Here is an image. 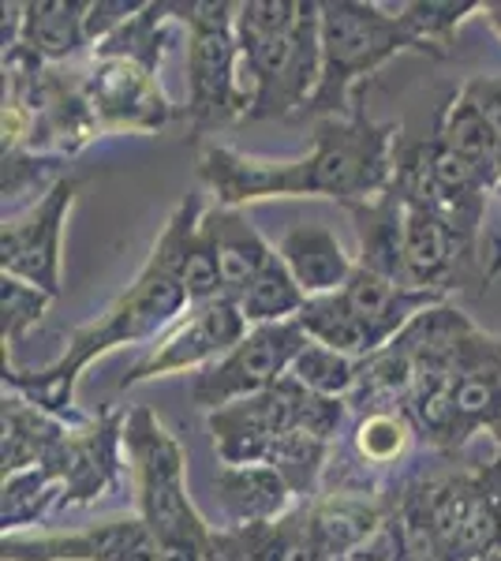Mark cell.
<instances>
[{
	"label": "cell",
	"mask_w": 501,
	"mask_h": 561,
	"mask_svg": "<svg viewBox=\"0 0 501 561\" xmlns=\"http://www.w3.org/2000/svg\"><path fill=\"white\" fill-rule=\"evenodd\" d=\"M326 457H330V446H326V442L311 438V434L293 431V434H285L277 446H273L266 468L285 476V483L293 486L296 497H307V494L318 491V479H322Z\"/></svg>",
	"instance_id": "obj_29"
},
{
	"label": "cell",
	"mask_w": 501,
	"mask_h": 561,
	"mask_svg": "<svg viewBox=\"0 0 501 561\" xmlns=\"http://www.w3.org/2000/svg\"><path fill=\"white\" fill-rule=\"evenodd\" d=\"M203 229L209 232L221 259V277H225V296L240 300V293L251 285L262 270L277 259V251L262 240V232L248 221L243 210H229V206H214L203 217Z\"/></svg>",
	"instance_id": "obj_17"
},
{
	"label": "cell",
	"mask_w": 501,
	"mask_h": 561,
	"mask_svg": "<svg viewBox=\"0 0 501 561\" xmlns=\"http://www.w3.org/2000/svg\"><path fill=\"white\" fill-rule=\"evenodd\" d=\"M460 90L479 105V113L487 116L490 131H494V139H498V147H501V76L468 79V83H464Z\"/></svg>",
	"instance_id": "obj_33"
},
{
	"label": "cell",
	"mask_w": 501,
	"mask_h": 561,
	"mask_svg": "<svg viewBox=\"0 0 501 561\" xmlns=\"http://www.w3.org/2000/svg\"><path fill=\"white\" fill-rule=\"evenodd\" d=\"M206 561H254L248 528H214L206 547Z\"/></svg>",
	"instance_id": "obj_34"
},
{
	"label": "cell",
	"mask_w": 501,
	"mask_h": 561,
	"mask_svg": "<svg viewBox=\"0 0 501 561\" xmlns=\"http://www.w3.org/2000/svg\"><path fill=\"white\" fill-rule=\"evenodd\" d=\"M296 415H299V386L288 375L273 389H266V393H254L248 401L206 412L217 460L229 468L270 465L273 446L285 434L296 431Z\"/></svg>",
	"instance_id": "obj_11"
},
{
	"label": "cell",
	"mask_w": 501,
	"mask_h": 561,
	"mask_svg": "<svg viewBox=\"0 0 501 561\" xmlns=\"http://www.w3.org/2000/svg\"><path fill=\"white\" fill-rule=\"evenodd\" d=\"M236 304H240V314L248 319L251 330H259V325L293 322L296 314L304 311L307 296H304V288L296 285V277L288 274L285 259L277 255L248 288H243Z\"/></svg>",
	"instance_id": "obj_23"
},
{
	"label": "cell",
	"mask_w": 501,
	"mask_h": 561,
	"mask_svg": "<svg viewBox=\"0 0 501 561\" xmlns=\"http://www.w3.org/2000/svg\"><path fill=\"white\" fill-rule=\"evenodd\" d=\"M83 94L98 128L105 131H158L172 121V102L161 90L158 68L121 53H98L83 71Z\"/></svg>",
	"instance_id": "obj_9"
},
{
	"label": "cell",
	"mask_w": 501,
	"mask_h": 561,
	"mask_svg": "<svg viewBox=\"0 0 501 561\" xmlns=\"http://www.w3.org/2000/svg\"><path fill=\"white\" fill-rule=\"evenodd\" d=\"M0 524H4V536L26 528V524H38L49 510H60L64 502V483L49 465L26 468V472L4 476V491H0Z\"/></svg>",
	"instance_id": "obj_22"
},
{
	"label": "cell",
	"mask_w": 501,
	"mask_h": 561,
	"mask_svg": "<svg viewBox=\"0 0 501 561\" xmlns=\"http://www.w3.org/2000/svg\"><path fill=\"white\" fill-rule=\"evenodd\" d=\"M124 454L132 465L135 505L150 536L158 539L161 561H206L214 528L198 517L195 502L187 497L184 449L147 404L127 409Z\"/></svg>",
	"instance_id": "obj_4"
},
{
	"label": "cell",
	"mask_w": 501,
	"mask_h": 561,
	"mask_svg": "<svg viewBox=\"0 0 501 561\" xmlns=\"http://www.w3.org/2000/svg\"><path fill=\"white\" fill-rule=\"evenodd\" d=\"M49 304H53L49 293L26 285L20 277L0 274V333H4V352H12L26 337V330L42 322Z\"/></svg>",
	"instance_id": "obj_31"
},
{
	"label": "cell",
	"mask_w": 501,
	"mask_h": 561,
	"mask_svg": "<svg viewBox=\"0 0 501 561\" xmlns=\"http://www.w3.org/2000/svg\"><path fill=\"white\" fill-rule=\"evenodd\" d=\"M214 491L225 513V528H262L293 513V486L285 476L266 465L229 468L221 465L214 472Z\"/></svg>",
	"instance_id": "obj_15"
},
{
	"label": "cell",
	"mask_w": 501,
	"mask_h": 561,
	"mask_svg": "<svg viewBox=\"0 0 501 561\" xmlns=\"http://www.w3.org/2000/svg\"><path fill=\"white\" fill-rule=\"evenodd\" d=\"M405 415L415 434L439 449H460V415L453 397V375H423L405 401Z\"/></svg>",
	"instance_id": "obj_21"
},
{
	"label": "cell",
	"mask_w": 501,
	"mask_h": 561,
	"mask_svg": "<svg viewBox=\"0 0 501 561\" xmlns=\"http://www.w3.org/2000/svg\"><path fill=\"white\" fill-rule=\"evenodd\" d=\"M169 15L187 23V124L191 135L248 121L251 90L240 87L236 4L229 0H166Z\"/></svg>",
	"instance_id": "obj_6"
},
{
	"label": "cell",
	"mask_w": 501,
	"mask_h": 561,
	"mask_svg": "<svg viewBox=\"0 0 501 561\" xmlns=\"http://www.w3.org/2000/svg\"><path fill=\"white\" fill-rule=\"evenodd\" d=\"M412 434L415 427L405 415V409L360 415V423H355V454L375 468H389L408 454Z\"/></svg>",
	"instance_id": "obj_27"
},
{
	"label": "cell",
	"mask_w": 501,
	"mask_h": 561,
	"mask_svg": "<svg viewBox=\"0 0 501 561\" xmlns=\"http://www.w3.org/2000/svg\"><path fill=\"white\" fill-rule=\"evenodd\" d=\"M180 280H184V293H187L191 307H195V304H209V300H221V296H225L221 259H217V248H214V240H209V232L203 229V221H198L195 229L187 232Z\"/></svg>",
	"instance_id": "obj_30"
},
{
	"label": "cell",
	"mask_w": 501,
	"mask_h": 561,
	"mask_svg": "<svg viewBox=\"0 0 501 561\" xmlns=\"http://www.w3.org/2000/svg\"><path fill=\"white\" fill-rule=\"evenodd\" d=\"M76 192H79V180L60 176L23 214L4 217V232H0V274L20 277L57 300L64 221H68V210L76 203Z\"/></svg>",
	"instance_id": "obj_8"
},
{
	"label": "cell",
	"mask_w": 501,
	"mask_h": 561,
	"mask_svg": "<svg viewBox=\"0 0 501 561\" xmlns=\"http://www.w3.org/2000/svg\"><path fill=\"white\" fill-rule=\"evenodd\" d=\"M251 333L248 319L240 314V304L221 296V300L195 304L187 307V314L180 319L166 337L153 345L147 359H139L116 389H132L150 378L172 375V370H191V367H214V359H225Z\"/></svg>",
	"instance_id": "obj_10"
},
{
	"label": "cell",
	"mask_w": 501,
	"mask_h": 561,
	"mask_svg": "<svg viewBox=\"0 0 501 561\" xmlns=\"http://www.w3.org/2000/svg\"><path fill=\"white\" fill-rule=\"evenodd\" d=\"M479 561H501V550H498V554H487V558H479Z\"/></svg>",
	"instance_id": "obj_37"
},
{
	"label": "cell",
	"mask_w": 501,
	"mask_h": 561,
	"mask_svg": "<svg viewBox=\"0 0 501 561\" xmlns=\"http://www.w3.org/2000/svg\"><path fill=\"white\" fill-rule=\"evenodd\" d=\"M355 217V232H360V266L375 270L382 277H394L405 285V270H400V232H405V195L397 184H389L386 195L375 203H355L349 206Z\"/></svg>",
	"instance_id": "obj_19"
},
{
	"label": "cell",
	"mask_w": 501,
	"mask_h": 561,
	"mask_svg": "<svg viewBox=\"0 0 501 561\" xmlns=\"http://www.w3.org/2000/svg\"><path fill=\"white\" fill-rule=\"evenodd\" d=\"M0 561H161L158 539L143 517H116L87 531H42L4 536Z\"/></svg>",
	"instance_id": "obj_13"
},
{
	"label": "cell",
	"mask_w": 501,
	"mask_h": 561,
	"mask_svg": "<svg viewBox=\"0 0 501 561\" xmlns=\"http://www.w3.org/2000/svg\"><path fill=\"white\" fill-rule=\"evenodd\" d=\"M293 322L315 341V345L344 352V356H352V359H367V356H375V352H382L375 333H371L367 322H363L360 314L344 304L341 293L311 296V300L304 304V311H299Z\"/></svg>",
	"instance_id": "obj_20"
},
{
	"label": "cell",
	"mask_w": 501,
	"mask_h": 561,
	"mask_svg": "<svg viewBox=\"0 0 501 561\" xmlns=\"http://www.w3.org/2000/svg\"><path fill=\"white\" fill-rule=\"evenodd\" d=\"M482 12H487L490 26H494V31L501 34V0H487V4H482Z\"/></svg>",
	"instance_id": "obj_35"
},
{
	"label": "cell",
	"mask_w": 501,
	"mask_h": 561,
	"mask_svg": "<svg viewBox=\"0 0 501 561\" xmlns=\"http://www.w3.org/2000/svg\"><path fill=\"white\" fill-rule=\"evenodd\" d=\"M240 65L251 76L248 121L307 113L322 79L318 0H251L236 4Z\"/></svg>",
	"instance_id": "obj_3"
},
{
	"label": "cell",
	"mask_w": 501,
	"mask_h": 561,
	"mask_svg": "<svg viewBox=\"0 0 501 561\" xmlns=\"http://www.w3.org/2000/svg\"><path fill=\"white\" fill-rule=\"evenodd\" d=\"M0 423H4V449H0L4 476H15V472H26V468L45 465L53 449L60 446L64 431L71 427V423H60L57 415L34 409V404L23 401L20 393H12V397L4 393Z\"/></svg>",
	"instance_id": "obj_18"
},
{
	"label": "cell",
	"mask_w": 501,
	"mask_h": 561,
	"mask_svg": "<svg viewBox=\"0 0 501 561\" xmlns=\"http://www.w3.org/2000/svg\"><path fill=\"white\" fill-rule=\"evenodd\" d=\"M87 45L83 0H38V4H20L15 38L8 42V49H20L38 65H64L76 60Z\"/></svg>",
	"instance_id": "obj_14"
},
{
	"label": "cell",
	"mask_w": 501,
	"mask_h": 561,
	"mask_svg": "<svg viewBox=\"0 0 501 561\" xmlns=\"http://www.w3.org/2000/svg\"><path fill=\"white\" fill-rule=\"evenodd\" d=\"M203 221V198L187 195L184 203L172 210V217L161 229L158 243H153L147 266L139 277L121 293L109 311L98 322H87L71 330L68 348L60 359H53L45 370H15L4 364V389L20 393L34 409L57 415L60 423H87V415L76 412V382L79 375L94 364L98 356L135 345V341H153L166 333L169 325L184 319V307H191L184 280H180V266H184V243L187 232Z\"/></svg>",
	"instance_id": "obj_2"
},
{
	"label": "cell",
	"mask_w": 501,
	"mask_h": 561,
	"mask_svg": "<svg viewBox=\"0 0 501 561\" xmlns=\"http://www.w3.org/2000/svg\"><path fill=\"white\" fill-rule=\"evenodd\" d=\"M254 561H330L326 550L318 547L311 520H307V502L293 510L288 517L248 528Z\"/></svg>",
	"instance_id": "obj_25"
},
{
	"label": "cell",
	"mask_w": 501,
	"mask_h": 561,
	"mask_svg": "<svg viewBox=\"0 0 501 561\" xmlns=\"http://www.w3.org/2000/svg\"><path fill=\"white\" fill-rule=\"evenodd\" d=\"M471 12H482V0H412V4H400V20L412 26L419 42L431 45L434 57H445L457 26Z\"/></svg>",
	"instance_id": "obj_28"
},
{
	"label": "cell",
	"mask_w": 501,
	"mask_h": 561,
	"mask_svg": "<svg viewBox=\"0 0 501 561\" xmlns=\"http://www.w3.org/2000/svg\"><path fill=\"white\" fill-rule=\"evenodd\" d=\"M355 375H360V359L315 345V341L288 367V378L296 386L311 389L318 397H341V401H349V393L355 389Z\"/></svg>",
	"instance_id": "obj_26"
},
{
	"label": "cell",
	"mask_w": 501,
	"mask_h": 561,
	"mask_svg": "<svg viewBox=\"0 0 501 561\" xmlns=\"http://www.w3.org/2000/svg\"><path fill=\"white\" fill-rule=\"evenodd\" d=\"M318 38H322V79L307 105L311 116H352L349 94L363 76L389 65L400 53H431L400 20L363 0H318Z\"/></svg>",
	"instance_id": "obj_5"
},
{
	"label": "cell",
	"mask_w": 501,
	"mask_h": 561,
	"mask_svg": "<svg viewBox=\"0 0 501 561\" xmlns=\"http://www.w3.org/2000/svg\"><path fill=\"white\" fill-rule=\"evenodd\" d=\"M494 442H498V465H501V427L494 431Z\"/></svg>",
	"instance_id": "obj_36"
},
{
	"label": "cell",
	"mask_w": 501,
	"mask_h": 561,
	"mask_svg": "<svg viewBox=\"0 0 501 561\" xmlns=\"http://www.w3.org/2000/svg\"><path fill=\"white\" fill-rule=\"evenodd\" d=\"M277 255L285 259L288 274L304 288V296H333L349 285L352 259L344 255L341 240L333 237L326 225H296L285 240H281Z\"/></svg>",
	"instance_id": "obj_16"
},
{
	"label": "cell",
	"mask_w": 501,
	"mask_h": 561,
	"mask_svg": "<svg viewBox=\"0 0 501 561\" xmlns=\"http://www.w3.org/2000/svg\"><path fill=\"white\" fill-rule=\"evenodd\" d=\"M434 135L449 147L453 153H460V158H468L471 165H479L482 173L490 176V184H494V158H498V139L494 131H490L487 116L479 113V105L471 102L468 94L453 98L449 105H445L439 128H434Z\"/></svg>",
	"instance_id": "obj_24"
},
{
	"label": "cell",
	"mask_w": 501,
	"mask_h": 561,
	"mask_svg": "<svg viewBox=\"0 0 501 561\" xmlns=\"http://www.w3.org/2000/svg\"><path fill=\"white\" fill-rule=\"evenodd\" d=\"M147 4H139V0H98V4H87V38L90 45H102L109 34L121 31V26L132 20V15H139Z\"/></svg>",
	"instance_id": "obj_32"
},
{
	"label": "cell",
	"mask_w": 501,
	"mask_h": 561,
	"mask_svg": "<svg viewBox=\"0 0 501 561\" xmlns=\"http://www.w3.org/2000/svg\"><path fill=\"white\" fill-rule=\"evenodd\" d=\"M124 423H127V409H109L98 420L71 423L64 431L60 446L45 460L64 483L60 510L90 505L116 486V479H121Z\"/></svg>",
	"instance_id": "obj_12"
},
{
	"label": "cell",
	"mask_w": 501,
	"mask_h": 561,
	"mask_svg": "<svg viewBox=\"0 0 501 561\" xmlns=\"http://www.w3.org/2000/svg\"><path fill=\"white\" fill-rule=\"evenodd\" d=\"M311 345L296 322L259 325L236 345L229 356L206 367L203 375L191 382V401L206 412H217L225 404L248 401L254 393H266L288 375L293 359Z\"/></svg>",
	"instance_id": "obj_7"
},
{
	"label": "cell",
	"mask_w": 501,
	"mask_h": 561,
	"mask_svg": "<svg viewBox=\"0 0 501 561\" xmlns=\"http://www.w3.org/2000/svg\"><path fill=\"white\" fill-rule=\"evenodd\" d=\"M397 124H378L363 108H352V116L315 121V147L296 161L243 158L232 147L209 142L198 153V180L214 192L217 206L229 210L259 198L375 203L397 176Z\"/></svg>",
	"instance_id": "obj_1"
}]
</instances>
